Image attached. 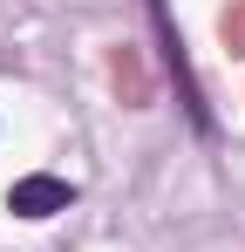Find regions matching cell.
<instances>
[{"mask_svg":"<svg viewBox=\"0 0 245 252\" xmlns=\"http://www.w3.org/2000/svg\"><path fill=\"white\" fill-rule=\"evenodd\" d=\"M68 198H75V184H68V177L34 170V177H21V184L7 191V211H14V218H55V211H68Z\"/></svg>","mask_w":245,"mask_h":252,"instance_id":"obj_1","label":"cell"}]
</instances>
